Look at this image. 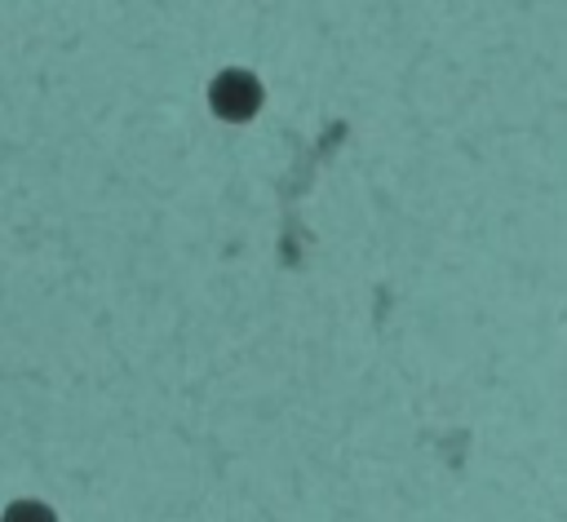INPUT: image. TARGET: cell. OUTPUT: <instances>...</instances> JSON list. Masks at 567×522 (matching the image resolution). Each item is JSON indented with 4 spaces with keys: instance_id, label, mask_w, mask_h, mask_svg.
Here are the masks:
<instances>
[{
    "instance_id": "1",
    "label": "cell",
    "mask_w": 567,
    "mask_h": 522,
    "mask_svg": "<svg viewBox=\"0 0 567 522\" xmlns=\"http://www.w3.org/2000/svg\"><path fill=\"white\" fill-rule=\"evenodd\" d=\"M208 106H213L226 124H244V119H252L257 106H261V80H257L252 71L230 66V71H221V75L213 80Z\"/></svg>"
}]
</instances>
